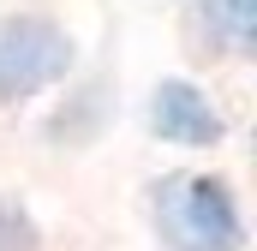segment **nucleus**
I'll use <instances>...</instances> for the list:
<instances>
[{
	"mask_svg": "<svg viewBox=\"0 0 257 251\" xmlns=\"http://www.w3.org/2000/svg\"><path fill=\"white\" fill-rule=\"evenodd\" d=\"M156 233L168 251H245V215L221 174H168L156 186Z\"/></svg>",
	"mask_w": 257,
	"mask_h": 251,
	"instance_id": "obj_1",
	"label": "nucleus"
},
{
	"mask_svg": "<svg viewBox=\"0 0 257 251\" xmlns=\"http://www.w3.org/2000/svg\"><path fill=\"white\" fill-rule=\"evenodd\" d=\"M72 36H66L54 18H6L0 24V102H30L42 90H54L66 72H72Z\"/></svg>",
	"mask_w": 257,
	"mask_h": 251,
	"instance_id": "obj_2",
	"label": "nucleus"
},
{
	"mask_svg": "<svg viewBox=\"0 0 257 251\" xmlns=\"http://www.w3.org/2000/svg\"><path fill=\"white\" fill-rule=\"evenodd\" d=\"M150 132L162 144H180V150H215L227 138V120L192 78H162L150 90Z\"/></svg>",
	"mask_w": 257,
	"mask_h": 251,
	"instance_id": "obj_3",
	"label": "nucleus"
},
{
	"mask_svg": "<svg viewBox=\"0 0 257 251\" xmlns=\"http://www.w3.org/2000/svg\"><path fill=\"white\" fill-rule=\"evenodd\" d=\"M203 30L227 54H251L257 48V0H203Z\"/></svg>",
	"mask_w": 257,
	"mask_h": 251,
	"instance_id": "obj_4",
	"label": "nucleus"
}]
</instances>
